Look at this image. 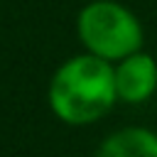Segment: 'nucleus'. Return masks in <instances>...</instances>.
<instances>
[{"label":"nucleus","instance_id":"f03ea898","mask_svg":"<svg viewBox=\"0 0 157 157\" xmlns=\"http://www.w3.org/2000/svg\"><path fill=\"white\" fill-rule=\"evenodd\" d=\"M76 34L83 49L110 64L142 49V25L132 10L115 0H91L78 10Z\"/></svg>","mask_w":157,"mask_h":157},{"label":"nucleus","instance_id":"20e7f679","mask_svg":"<svg viewBox=\"0 0 157 157\" xmlns=\"http://www.w3.org/2000/svg\"><path fill=\"white\" fill-rule=\"evenodd\" d=\"M93 157H157V132L142 125H128L103 137Z\"/></svg>","mask_w":157,"mask_h":157},{"label":"nucleus","instance_id":"f257e3e1","mask_svg":"<svg viewBox=\"0 0 157 157\" xmlns=\"http://www.w3.org/2000/svg\"><path fill=\"white\" fill-rule=\"evenodd\" d=\"M47 103L64 125L83 128L98 123L118 103L113 64L88 52L66 59L49 78Z\"/></svg>","mask_w":157,"mask_h":157},{"label":"nucleus","instance_id":"7ed1b4c3","mask_svg":"<svg viewBox=\"0 0 157 157\" xmlns=\"http://www.w3.org/2000/svg\"><path fill=\"white\" fill-rule=\"evenodd\" d=\"M118 101L137 105L155 96L157 91V61L147 52H135L113 64Z\"/></svg>","mask_w":157,"mask_h":157}]
</instances>
